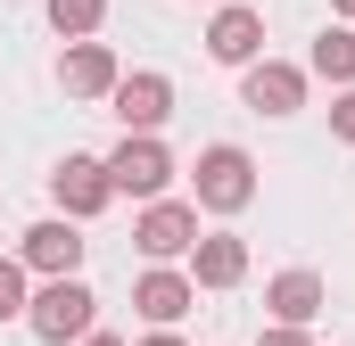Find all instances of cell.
<instances>
[{"mask_svg":"<svg viewBox=\"0 0 355 346\" xmlns=\"http://www.w3.org/2000/svg\"><path fill=\"white\" fill-rule=\"evenodd\" d=\"M25 330L42 346H67V338H83V330H99V297H91L75 272H50L33 289V305H25Z\"/></svg>","mask_w":355,"mask_h":346,"instance_id":"6da1fadb","label":"cell"},{"mask_svg":"<svg viewBox=\"0 0 355 346\" xmlns=\"http://www.w3.org/2000/svg\"><path fill=\"white\" fill-rule=\"evenodd\" d=\"M190 190H198V206H207V215H240V206L257 198V165H248V149H232V140L198 149V165H190Z\"/></svg>","mask_w":355,"mask_h":346,"instance_id":"7a4b0ae2","label":"cell"},{"mask_svg":"<svg viewBox=\"0 0 355 346\" xmlns=\"http://www.w3.org/2000/svg\"><path fill=\"white\" fill-rule=\"evenodd\" d=\"M107 181H116V198H166V181H174L166 140H157V132H124V140L107 149Z\"/></svg>","mask_w":355,"mask_h":346,"instance_id":"3957f363","label":"cell"},{"mask_svg":"<svg viewBox=\"0 0 355 346\" xmlns=\"http://www.w3.org/2000/svg\"><path fill=\"white\" fill-rule=\"evenodd\" d=\"M190 239H198V198L182 206V198H141V223H132V248L149 264H174L190 256Z\"/></svg>","mask_w":355,"mask_h":346,"instance_id":"277c9868","label":"cell"},{"mask_svg":"<svg viewBox=\"0 0 355 346\" xmlns=\"http://www.w3.org/2000/svg\"><path fill=\"white\" fill-rule=\"evenodd\" d=\"M107 116H116L124 132H157V124L174 116V83H166V75H149V66H141V75H116Z\"/></svg>","mask_w":355,"mask_h":346,"instance_id":"5b68a950","label":"cell"},{"mask_svg":"<svg viewBox=\"0 0 355 346\" xmlns=\"http://www.w3.org/2000/svg\"><path fill=\"white\" fill-rule=\"evenodd\" d=\"M50 198H58L75 223H91V215L116 198V181H107V157H58V165H50Z\"/></svg>","mask_w":355,"mask_h":346,"instance_id":"8992f818","label":"cell"},{"mask_svg":"<svg viewBox=\"0 0 355 346\" xmlns=\"http://www.w3.org/2000/svg\"><path fill=\"white\" fill-rule=\"evenodd\" d=\"M240 99H248L257 116H297V107H306V66L248 58V75H240Z\"/></svg>","mask_w":355,"mask_h":346,"instance_id":"52a82bcc","label":"cell"},{"mask_svg":"<svg viewBox=\"0 0 355 346\" xmlns=\"http://www.w3.org/2000/svg\"><path fill=\"white\" fill-rule=\"evenodd\" d=\"M83 231H75V215H50V223H33V231H25V248H17V256H25V272H42V280H50V272H83Z\"/></svg>","mask_w":355,"mask_h":346,"instance_id":"ba28073f","label":"cell"},{"mask_svg":"<svg viewBox=\"0 0 355 346\" xmlns=\"http://www.w3.org/2000/svg\"><path fill=\"white\" fill-rule=\"evenodd\" d=\"M265 50V17L248 8V0H223L215 17H207V58H223V66H248Z\"/></svg>","mask_w":355,"mask_h":346,"instance_id":"9c48e42d","label":"cell"},{"mask_svg":"<svg viewBox=\"0 0 355 346\" xmlns=\"http://www.w3.org/2000/svg\"><path fill=\"white\" fill-rule=\"evenodd\" d=\"M190 280L198 289H240L248 280V239L240 231H198L190 239Z\"/></svg>","mask_w":355,"mask_h":346,"instance_id":"30bf717a","label":"cell"},{"mask_svg":"<svg viewBox=\"0 0 355 346\" xmlns=\"http://www.w3.org/2000/svg\"><path fill=\"white\" fill-rule=\"evenodd\" d=\"M58 83H67V99H107L116 91V50L107 42H67V58H58Z\"/></svg>","mask_w":355,"mask_h":346,"instance_id":"8fae6325","label":"cell"},{"mask_svg":"<svg viewBox=\"0 0 355 346\" xmlns=\"http://www.w3.org/2000/svg\"><path fill=\"white\" fill-rule=\"evenodd\" d=\"M190 297H198V280H190V272H166V264H149V272L132 280V305H141L157 330H174L182 313H190Z\"/></svg>","mask_w":355,"mask_h":346,"instance_id":"7c38bea8","label":"cell"},{"mask_svg":"<svg viewBox=\"0 0 355 346\" xmlns=\"http://www.w3.org/2000/svg\"><path fill=\"white\" fill-rule=\"evenodd\" d=\"M265 305H272V322H314L322 313V280L314 272H272Z\"/></svg>","mask_w":355,"mask_h":346,"instance_id":"4fadbf2b","label":"cell"},{"mask_svg":"<svg viewBox=\"0 0 355 346\" xmlns=\"http://www.w3.org/2000/svg\"><path fill=\"white\" fill-rule=\"evenodd\" d=\"M322 83H355V33L347 25H322V42H314V58H306Z\"/></svg>","mask_w":355,"mask_h":346,"instance_id":"5bb4252c","label":"cell"},{"mask_svg":"<svg viewBox=\"0 0 355 346\" xmlns=\"http://www.w3.org/2000/svg\"><path fill=\"white\" fill-rule=\"evenodd\" d=\"M42 8H50V33H67V42L99 33V17H107V0H42Z\"/></svg>","mask_w":355,"mask_h":346,"instance_id":"9a60e30c","label":"cell"},{"mask_svg":"<svg viewBox=\"0 0 355 346\" xmlns=\"http://www.w3.org/2000/svg\"><path fill=\"white\" fill-rule=\"evenodd\" d=\"M25 256H0V322H25Z\"/></svg>","mask_w":355,"mask_h":346,"instance_id":"2e32d148","label":"cell"},{"mask_svg":"<svg viewBox=\"0 0 355 346\" xmlns=\"http://www.w3.org/2000/svg\"><path fill=\"white\" fill-rule=\"evenodd\" d=\"M331 132L355 149V83H339V107H331Z\"/></svg>","mask_w":355,"mask_h":346,"instance_id":"e0dca14e","label":"cell"},{"mask_svg":"<svg viewBox=\"0 0 355 346\" xmlns=\"http://www.w3.org/2000/svg\"><path fill=\"white\" fill-rule=\"evenodd\" d=\"M265 346H314V338H306V322H272Z\"/></svg>","mask_w":355,"mask_h":346,"instance_id":"ac0fdd59","label":"cell"},{"mask_svg":"<svg viewBox=\"0 0 355 346\" xmlns=\"http://www.w3.org/2000/svg\"><path fill=\"white\" fill-rule=\"evenodd\" d=\"M75 346H124V338H107V330H83V338H75Z\"/></svg>","mask_w":355,"mask_h":346,"instance_id":"d6986e66","label":"cell"},{"mask_svg":"<svg viewBox=\"0 0 355 346\" xmlns=\"http://www.w3.org/2000/svg\"><path fill=\"white\" fill-rule=\"evenodd\" d=\"M141 346H182V338H174V330H149V338H141Z\"/></svg>","mask_w":355,"mask_h":346,"instance_id":"ffe728a7","label":"cell"},{"mask_svg":"<svg viewBox=\"0 0 355 346\" xmlns=\"http://www.w3.org/2000/svg\"><path fill=\"white\" fill-rule=\"evenodd\" d=\"M331 8H339V17H355V0H331Z\"/></svg>","mask_w":355,"mask_h":346,"instance_id":"44dd1931","label":"cell"}]
</instances>
